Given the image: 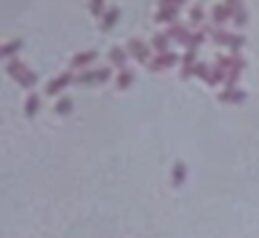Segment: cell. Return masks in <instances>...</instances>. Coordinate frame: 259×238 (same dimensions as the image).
<instances>
[{"label":"cell","instance_id":"5b68a950","mask_svg":"<svg viewBox=\"0 0 259 238\" xmlns=\"http://www.w3.org/2000/svg\"><path fill=\"white\" fill-rule=\"evenodd\" d=\"M37 109H39V98H37V95H30V98H27V109H25L27 116H32Z\"/></svg>","mask_w":259,"mask_h":238},{"label":"cell","instance_id":"ba28073f","mask_svg":"<svg viewBox=\"0 0 259 238\" xmlns=\"http://www.w3.org/2000/svg\"><path fill=\"white\" fill-rule=\"evenodd\" d=\"M227 14H230V9H227V7H216V12H214V18H216V20H225Z\"/></svg>","mask_w":259,"mask_h":238},{"label":"cell","instance_id":"7a4b0ae2","mask_svg":"<svg viewBox=\"0 0 259 238\" xmlns=\"http://www.w3.org/2000/svg\"><path fill=\"white\" fill-rule=\"evenodd\" d=\"M71 79H73V77H71V75H61V77L53 79V82H50V84H48V89H46V91H48V93H55V91H60L61 86H66L68 82H71Z\"/></svg>","mask_w":259,"mask_h":238},{"label":"cell","instance_id":"5bb4252c","mask_svg":"<svg viewBox=\"0 0 259 238\" xmlns=\"http://www.w3.org/2000/svg\"><path fill=\"white\" fill-rule=\"evenodd\" d=\"M16 48H20V41H14V43H9V48H5V50H2V55L7 57V55L12 53V50H16Z\"/></svg>","mask_w":259,"mask_h":238},{"label":"cell","instance_id":"7c38bea8","mask_svg":"<svg viewBox=\"0 0 259 238\" xmlns=\"http://www.w3.org/2000/svg\"><path fill=\"white\" fill-rule=\"evenodd\" d=\"M68 109H71V100H68V98H64V100L60 102V105H57V111H60V113H64V111H68Z\"/></svg>","mask_w":259,"mask_h":238},{"label":"cell","instance_id":"8992f818","mask_svg":"<svg viewBox=\"0 0 259 238\" xmlns=\"http://www.w3.org/2000/svg\"><path fill=\"white\" fill-rule=\"evenodd\" d=\"M168 61H175V55H166V57H159V59L153 64V68H161V66H171Z\"/></svg>","mask_w":259,"mask_h":238},{"label":"cell","instance_id":"9a60e30c","mask_svg":"<svg viewBox=\"0 0 259 238\" xmlns=\"http://www.w3.org/2000/svg\"><path fill=\"white\" fill-rule=\"evenodd\" d=\"M225 98H230V95H227V93H225V95H223V100H225ZM232 98H234V102H237V98H243V93H234Z\"/></svg>","mask_w":259,"mask_h":238},{"label":"cell","instance_id":"9c48e42d","mask_svg":"<svg viewBox=\"0 0 259 238\" xmlns=\"http://www.w3.org/2000/svg\"><path fill=\"white\" fill-rule=\"evenodd\" d=\"M155 48H157V50H166V39H164V37H161V34H157V37H155Z\"/></svg>","mask_w":259,"mask_h":238},{"label":"cell","instance_id":"30bf717a","mask_svg":"<svg viewBox=\"0 0 259 238\" xmlns=\"http://www.w3.org/2000/svg\"><path fill=\"white\" fill-rule=\"evenodd\" d=\"M179 179H184V165L182 164L175 165V184H179Z\"/></svg>","mask_w":259,"mask_h":238},{"label":"cell","instance_id":"4fadbf2b","mask_svg":"<svg viewBox=\"0 0 259 238\" xmlns=\"http://www.w3.org/2000/svg\"><path fill=\"white\" fill-rule=\"evenodd\" d=\"M130 82H132V73H127V75H120V86H130Z\"/></svg>","mask_w":259,"mask_h":238},{"label":"cell","instance_id":"6da1fadb","mask_svg":"<svg viewBox=\"0 0 259 238\" xmlns=\"http://www.w3.org/2000/svg\"><path fill=\"white\" fill-rule=\"evenodd\" d=\"M7 71H9V75L19 77V79H20V84H25V86L34 84V75H32V73H27L25 68L20 66V61H14V64H12L9 68H7Z\"/></svg>","mask_w":259,"mask_h":238},{"label":"cell","instance_id":"3957f363","mask_svg":"<svg viewBox=\"0 0 259 238\" xmlns=\"http://www.w3.org/2000/svg\"><path fill=\"white\" fill-rule=\"evenodd\" d=\"M96 59V53H84L80 55V57H75L73 59V66H84V64H89V61Z\"/></svg>","mask_w":259,"mask_h":238},{"label":"cell","instance_id":"52a82bcc","mask_svg":"<svg viewBox=\"0 0 259 238\" xmlns=\"http://www.w3.org/2000/svg\"><path fill=\"white\" fill-rule=\"evenodd\" d=\"M116 18H119V9H112V16H107L105 23H102V30H109L116 23Z\"/></svg>","mask_w":259,"mask_h":238},{"label":"cell","instance_id":"8fae6325","mask_svg":"<svg viewBox=\"0 0 259 238\" xmlns=\"http://www.w3.org/2000/svg\"><path fill=\"white\" fill-rule=\"evenodd\" d=\"M112 59L116 61V64H123V61H125V57H123V53H120L119 48H114V50H112Z\"/></svg>","mask_w":259,"mask_h":238},{"label":"cell","instance_id":"277c9868","mask_svg":"<svg viewBox=\"0 0 259 238\" xmlns=\"http://www.w3.org/2000/svg\"><path fill=\"white\" fill-rule=\"evenodd\" d=\"M130 53H134V55H137V57H139L141 61L146 59V55H148L146 50H143V46H141L139 41H132V43H130Z\"/></svg>","mask_w":259,"mask_h":238}]
</instances>
